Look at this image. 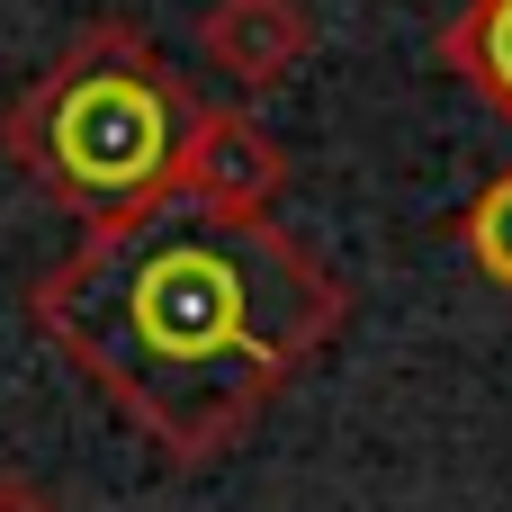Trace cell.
<instances>
[{"label": "cell", "mask_w": 512, "mask_h": 512, "mask_svg": "<svg viewBox=\"0 0 512 512\" xmlns=\"http://www.w3.org/2000/svg\"><path fill=\"white\" fill-rule=\"evenodd\" d=\"M45 351L171 468H216L351 324L342 270L279 216H207L189 198L81 234L27 279Z\"/></svg>", "instance_id": "1"}, {"label": "cell", "mask_w": 512, "mask_h": 512, "mask_svg": "<svg viewBox=\"0 0 512 512\" xmlns=\"http://www.w3.org/2000/svg\"><path fill=\"white\" fill-rule=\"evenodd\" d=\"M198 108L207 99L162 63V45L135 18H90L0 108V162L27 171L36 198L81 234H108L126 216L171 207Z\"/></svg>", "instance_id": "2"}, {"label": "cell", "mask_w": 512, "mask_h": 512, "mask_svg": "<svg viewBox=\"0 0 512 512\" xmlns=\"http://www.w3.org/2000/svg\"><path fill=\"white\" fill-rule=\"evenodd\" d=\"M279 189H288V153H279V135H270L252 108L207 99L198 126H189V144H180V189H171V198H189V207H207V216H243V225H261V216L279 207Z\"/></svg>", "instance_id": "3"}, {"label": "cell", "mask_w": 512, "mask_h": 512, "mask_svg": "<svg viewBox=\"0 0 512 512\" xmlns=\"http://www.w3.org/2000/svg\"><path fill=\"white\" fill-rule=\"evenodd\" d=\"M198 54L234 90H279L315 54V9L306 0H207L198 9Z\"/></svg>", "instance_id": "4"}, {"label": "cell", "mask_w": 512, "mask_h": 512, "mask_svg": "<svg viewBox=\"0 0 512 512\" xmlns=\"http://www.w3.org/2000/svg\"><path fill=\"white\" fill-rule=\"evenodd\" d=\"M432 54H441V72H459L495 117H512V0H468L459 18H441Z\"/></svg>", "instance_id": "5"}, {"label": "cell", "mask_w": 512, "mask_h": 512, "mask_svg": "<svg viewBox=\"0 0 512 512\" xmlns=\"http://www.w3.org/2000/svg\"><path fill=\"white\" fill-rule=\"evenodd\" d=\"M450 234L468 243V261H477L495 288H512V171H495V180L450 216Z\"/></svg>", "instance_id": "6"}, {"label": "cell", "mask_w": 512, "mask_h": 512, "mask_svg": "<svg viewBox=\"0 0 512 512\" xmlns=\"http://www.w3.org/2000/svg\"><path fill=\"white\" fill-rule=\"evenodd\" d=\"M0 512H54V495L36 477H0Z\"/></svg>", "instance_id": "7"}]
</instances>
